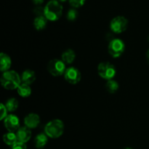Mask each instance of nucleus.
Returning <instances> with one entry per match:
<instances>
[{
    "label": "nucleus",
    "instance_id": "6",
    "mask_svg": "<svg viewBox=\"0 0 149 149\" xmlns=\"http://www.w3.org/2000/svg\"><path fill=\"white\" fill-rule=\"evenodd\" d=\"M125 49V45L123 41L120 39H113L110 41L108 47L109 53L113 58H116L123 54Z\"/></svg>",
    "mask_w": 149,
    "mask_h": 149
},
{
    "label": "nucleus",
    "instance_id": "25",
    "mask_svg": "<svg viewBox=\"0 0 149 149\" xmlns=\"http://www.w3.org/2000/svg\"><path fill=\"white\" fill-rule=\"evenodd\" d=\"M12 149H27V147H26V143L17 141L15 145L12 146Z\"/></svg>",
    "mask_w": 149,
    "mask_h": 149
},
{
    "label": "nucleus",
    "instance_id": "9",
    "mask_svg": "<svg viewBox=\"0 0 149 149\" xmlns=\"http://www.w3.org/2000/svg\"><path fill=\"white\" fill-rule=\"evenodd\" d=\"M4 125L8 132H15L18 130L20 127V120L14 114H10L4 119Z\"/></svg>",
    "mask_w": 149,
    "mask_h": 149
},
{
    "label": "nucleus",
    "instance_id": "2",
    "mask_svg": "<svg viewBox=\"0 0 149 149\" xmlns=\"http://www.w3.org/2000/svg\"><path fill=\"white\" fill-rule=\"evenodd\" d=\"M65 125L61 119L51 120L45 125V133L50 138H58L63 134Z\"/></svg>",
    "mask_w": 149,
    "mask_h": 149
},
{
    "label": "nucleus",
    "instance_id": "7",
    "mask_svg": "<svg viewBox=\"0 0 149 149\" xmlns=\"http://www.w3.org/2000/svg\"><path fill=\"white\" fill-rule=\"evenodd\" d=\"M128 27V20L124 16H117L111 21V30L114 33H121L125 31Z\"/></svg>",
    "mask_w": 149,
    "mask_h": 149
},
{
    "label": "nucleus",
    "instance_id": "5",
    "mask_svg": "<svg viewBox=\"0 0 149 149\" xmlns=\"http://www.w3.org/2000/svg\"><path fill=\"white\" fill-rule=\"evenodd\" d=\"M67 68L65 64L62 60L52 59L48 63L47 70L51 75L54 77H60L65 74Z\"/></svg>",
    "mask_w": 149,
    "mask_h": 149
},
{
    "label": "nucleus",
    "instance_id": "21",
    "mask_svg": "<svg viewBox=\"0 0 149 149\" xmlns=\"http://www.w3.org/2000/svg\"><path fill=\"white\" fill-rule=\"evenodd\" d=\"M66 17L69 21H74L78 17V12L75 9H71L68 11Z\"/></svg>",
    "mask_w": 149,
    "mask_h": 149
},
{
    "label": "nucleus",
    "instance_id": "23",
    "mask_svg": "<svg viewBox=\"0 0 149 149\" xmlns=\"http://www.w3.org/2000/svg\"><path fill=\"white\" fill-rule=\"evenodd\" d=\"M0 109H1V116H0V119L1 120H4L8 115H7V109L6 106H4L3 103L0 104Z\"/></svg>",
    "mask_w": 149,
    "mask_h": 149
},
{
    "label": "nucleus",
    "instance_id": "28",
    "mask_svg": "<svg viewBox=\"0 0 149 149\" xmlns=\"http://www.w3.org/2000/svg\"><path fill=\"white\" fill-rule=\"evenodd\" d=\"M123 149H133V148H130V147H126V148H123Z\"/></svg>",
    "mask_w": 149,
    "mask_h": 149
},
{
    "label": "nucleus",
    "instance_id": "13",
    "mask_svg": "<svg viewBox=\"0 0 149 149\" xmlns=\"http://www.w3.org/2000/svg\"><path fill=\"white\" fill-rule=\"evenodd\" d=\"M0 65H1V71L3 73L9 71L12 65L11 58L8 55L1 52L0 54Z\"/></svg>",
    "mask_w": 149,
    "mask_h": 149
},
{
    "label": "nucleus",
    "instance_id": "12",
    "mask_svg": "<svg viewBox=\"0 0 149 149\" xmlns=\"http://www.w3.org/2000/svg\"><path fill=\"white\" fill-rule=\"evenodd\" d=\"M35 80H36V74L32 70L26 69L22 73L21 81L24 84L30 85L34 82Z\"/></svg>",
    "mask_w": 149,
    "mask_h": 149
},
{
    "label": "nucleus",
    "instance_id": "20",
    "mask_svg": "<svg viewBox=\"0 0 149 149\" xmlns=\"http://www.w3.org/2000/svg\"><path fill=\"white\" fill-rule=\"evenodd\" d=\"M106 89L109 93L113 94L119 90V84L113 79L109 80L106 84Z\"/></svg>",
    "mask_w": 149,
    "mask_h": 149
},
{
    "label": "nucleus",
    "instance_id": "17",
    "mask_svg": "<svg viewBox=\"0 0 149 149\" xmlns=\"http://www.w3.org/2000/svg\"><path fill=\"white\" fill-rule=\"evenodd\" d=\"M17 93L22 97H28L31 94V89L29 84L22 83L17 89Z\"/></svg>",
    "mask_w": 149,
    "mask_h": 149
},
{
    "label": "nucleus",
    "instance_id": "29",
    "mask_svg": "<svg viewBox=\"0 0 149 149\" xmlns=\"http://www.w3.org/2000/svg\"><path fill=\"white\" fill-rule=\"evenodd\" d=\"M60 1H62V2H64V1H67V0H59Z\"/></svg>",
    "mask_w": 149,
    "mask_h": 149
},
{
    "label": "nucleus",
    "instance_id": "26",
    "mask_svg": "<svg viewBox=\"0 0 149 149\" xmlns=\"http://www.w3.org/2000/svg\"><path fill=\"white\" fill-rule=\"evenodd\" d=\"M44 1H45V0H32L33 4H36V5L37 6H40L41 4L44 2Z\"/></svg>",
    "mask_w": 149,
    "mask_h": 149
},
{
    "label": "nucleus",
    "instance_id": "16",
    "mask_svg": "<svg viewBox=\"0 0 149 149\" xmlns=\"http://www.w3.org/2000/svg\"><path fill=\"white\" fill-rule=\"evenodd\" d=\"M47 25V19L45 15L37 16L33 20V26L37 31H42L46 28Z\"/></svg>",
    "mask_w": 149,
    "mask_h": 149
},
{
    "label": "nucleus",
    "instance_id": "1",
    "mask_svg": "<svg viewBox=\"0 0 149 149\" xmlns=\"http://www.w3.org/2000/svg\"><path fill=\"white\" fill-rule=\"evenodd\" d=\"M21 77L16 71H7L2 74L1 77V86L6 90H15L21 84Z\"/></svg>",
    "mask_w": 149,
    "mask_h": 149
},
{
    "label": "nucleus",
    "instance_id": "8",
    "mask_svg": "<svg viewBox=\"0 0 149 149\" xmlns=\"http://www.w3.org/2000/svg\"><path fill=\"white\" fill-rule=\"evenodd\" d=\"M65 81L71 84H76L81 80V74L80 71L74 67H69L66 69L64 74Z\"/></svg>",
    "mask_w": 149,
    "mask_h": 149
},
{
    "label": "nucleus",
    "instance_id": "27",
    "mask_svg": "<svg viewBox=\"0 0 149 149\" xmlns=\"http://www.w3.org/2000/svg\"><path fill=\"white\" fill-rule=\"evenodd\" d=\"M146 58H147V60H148V61L149 63V49L147 51V52H146Z\"/></svg>",
    "mask_w": 149,
    "mask_h": 149
},
{
    "label": "nucleus",
    "instance_id": "30",
    "mask_svg": "<svg viewBox=\"0 0 149 149\" xmlns=\"http://www.w3.org/2000/svg\"><path fill=\"white\" fill-rule=\"evenodd\" d=\"M148 42H149V36H148Z\"/></svg>",
    "mask_w": 149,
    "mask_h": 149
},
{
    "label": "nucleus",
    "instance_id": "11",
    "mask_svg": "<svg viewBox=\"0 0 149 149\" xmlns=\"http://www.w3.org/2000/svg\"><path fill=\"white\" fill-rule=\"evenodd\" d=\"M16 135L19 142L26 143L31 138V130L26 126L20 127L18 130L16 132Z\"/></svg>",
    "mask_w": 149,
    "mask_h": 149
},
{
    "label": "nucleus",
    "instance_id": "14",
    "mask_svg": "<svg viewBox=\"0 0 149 149\" xmlns=\"http://www.w3.org/2000/svg\"><path fill=\"white\" fill-rule=\"evenodd\" d=\"M76 58V53L73 49H68L64 51L61 55V60L65 64H71Z\"/></svg>",
    "mask_w": 149,
    "mask_h": 149
},
{
    "label": "nucleus",
    "instance_id": "3",
    "mask_svg": "<svg viewBox=\"0 0 149 149\" xmlns=\"http://www.w3.org/2000/svg\"><path fill=\"white\" fill-rule=\"evenodd\" d=\"M63 7L57 0H51L45 7V16L50 21H56L61 18Z\"/></svg>",
    "mask_w": 149,
    "mask_h": 149
},
{
    "label": "nucleus",
    "instance_id": "18",
    "mask_svg": "<svg viewBox=\"0 0 149 149\" xmlns=\"http://www.w3.org/2000/svg\"><path fill=\"white\" fill-rule=\"evenodd\" d=\"M3 141L4 143L7 144V146H11L15 145L18 141L16 134H15V132H8L3 135Z\"/></svg>",
    "mask_w": 149,
    "mask_h": 149
},
{
    "label": "nucleus",
    "instance_id": "15",
    "mask_svg": "<svg viewBox=\"0 0 149 149\" xmlns=\"http://www.w3.org/2000/svg\"><path fill=\"white\" fill-rule=\"evenodd\" d=\"M48 142V137L45 133H39L36 136L34 139L35 146L41 149L45 148Z\"/></svg>",
    "mask_w": 149,
    "mask_h": 149
},
{
    "label": "nucleus",
    "instance_id": "4",
    "mask_svg": "<svg viewBox=\"0 0 149 149\" xmlns=\"http://www.w3.org/2000/svg\"><path fill=\"white\" fill-rule=\"evenodd\" d=\"M97 73L99 76L106 80L113 79L116 74L114 65L109 62H102L97 66Z\"/></svg>",
    "mask_w": 149,
    "mask_h": 149
},
{
    "label": "nucleus",
    "instance_id": "10",
    "mask_svg": "<svg viewBox=\"0 0 149 149\" xmlns=\"http://www.w3.org/2000/svg\"><path fill=\"white\" fill-rule=\"evenodd\" d=\"M25 126L29 127V129H34L36 128L40 124V117L38 114L34 113H31L26 115L24 118Z\"/></svg>",
    "mask_w": 149,
    "mask_h": 149
},
{
    "label": "nucleus",
    "instance_id": "24",
    "mask_svg": "<svg viewBox=\"0 0 149 149\" xmlns=\"http://www.w3.org/2000/svg\"><path fill=\"white\" fill-rule=\"evenodd\" d=\"M33 13L37 16L45 15V7H42V6H36L33 9Z\"/></svg>",
    "mask_w": 149,
    "mask_h": 149
},
{
    "label": "nucleus",
    "instance_id": "19",
    "mask_svg": "<svg viewBox=\"0 0 149 149\" xmlns=\"http://www.w3.org/2000/svg\"><path fill=\"white\" fill-rule=\"evenodd\" d=\"M18 100L16 98H15V97H11V98L7 100L5 106L8 111L13 112L17 110V109L18 108Z\"/></svg>",
    "mask_w": 149,
    "mask_h": 149
},
{
    "label": "nucleus",
    "instance_id": "22",
    "mask_svg": "<svg viewBox=\"0 0 149 149\" xmlns=\"http://www.w3.org/2000/svg\"><path fill=\"white\" fill-rule=\"evenodd\" d=\"M85 1L86 0H69V4L74 8H79L84 5Z\"/></svg>",
    "mask_w": 149,
    "mask_h": 149
}]
</instances>
